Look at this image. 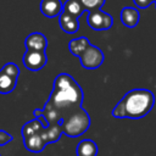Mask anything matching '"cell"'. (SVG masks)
<instances>
[{
  "instance_id": "6da1fadb",
  "label": "cell",
  "mask_w": 156,
  "mask_h": 156,
  "mask_svg": "<svg viewBox=\"0 0 156 156\" xmlns=\"http://www.w3.org/2000/svg\"><path fill=\"white\" fill-rule=\"evenodd\" d=\"M83 90L74 78L68 73H60L54 80L52 91L45 106L34 110V118H43L45 127L61 123L63 118L82 107Z\"/></svg>"
},
{
  "instance_id": "7a4b0ae2",
  "label": "cell",
  "mask_w": 156,
  "mask_h": 156,
  "mask_svg": "<svg viewBox=\"0 0 156 156\" xmlns=\"http://www.w3.org/2000/svg\"><path fill=\"white\" fill-rule=\"evenodd\" d=\"M155 104V95L147 89L129 90L119 102L113 107L112 116L115 118L139 119L145 117Z\"/></svg>"
},
{
  "instance_id": "3957f363",
  "label": "cell",
  "mask_w": 156,
  "mask_h": 156,
  "mask_svg": "<svg viewBox=\"0 0 156 156\" xmlns=\"http://www.w3.org/2000/svg\"><path fill=\"white\" fill-rule=\"evenodd\" d=\"M90 116L89 113L80 107L76 112L71 113L61 121L62 134H66L69 138H77L83 135L90 127Z\"/></svg>"
},
{
  "instance_id": "277c9868",
  "label": "cell",
  "mask_w": 156,
  "mask_h": 156,
  "mask_svg": "<svg viewBox=\"0 0 156 156\" xmlns=\"http://www.w3.org/2000/svg\"><path fill=\"white\" fill-rule=\"evenodd\" d=\"M104 52L101 51V49H99L95 45H89L85 51L79 56V61L80 65L87 68V69H96L99 68L102 62H104Z\"/></svg>"
},
{
  "instance_id": "5b68a950",
  "label": "cell",
  "mask_w": 156,
  "mask_h": 156,
  "mask_svg": "<svg viewBox=\"0 0 156 156\" xmlns=\"http://www.w3.org/2000/svg\"><path fill=\"white\" fill-rule=\"evenodd\" d=\"M87 23L94 30H107L112 27L113 18L107 12H104L101 10H96V11L88 12Z\"/></svg>"
},
{
  "instance_id": "8992f818",
  "label": "cell",
  "mask_w": 156,
  "mask_h": 156,
  "mask_svg": "<svg viewBox=\"0 0 156 156\" xmlns=\"http://www.w3.org/2000/svg\"><path fill=\"white\" fill-rule=\"evenodd\" d=\"M23 65L29 71H39L44 68L48 62L45 51H35V50H26L23 55Z\"/></svg>"
},
{
  "instance_id": "52a82bcc",
  "label": "cell",
  "mask_w": 156,
  "mask_h": 156,
  "mask_svg": "<svg viewBox=\"0 0 156 156\" xmlns=\"http://www.w3.org/2000/svg\"><path fill=\"white\" fill-rule=\"evenodd\" d=\"M24 45L27 50H35V51H45L48 46L46 37L40 32H34L27 35L24 40Z\"/></svg>"
},
{
  "instance_id": "ba28073f",
  "label": "cell",
  "mask_w": 156,
  "mask_h": 156,
  "mask_svg": "<svg viewBox=\"0 0 156 156\" xmlns=\"http://www.w3.org/2000/svg\"><path fill=\"white\" fill-rule=\"evenodd\" d=\"M63 4L61 0H41L40 1V12L49 18L60 16L62 12Z\"/></svg>"
},
{
  "instance_id": "9c48e42d",
  "label": "cell",
  "mask_w": 156,
  "mask_h": 156,
  "mask_svg": "<svg viewBox=\"0 0 156 156\" xmlns=\"http://www.w3.org/2000/svg\"><path fill=\"white\" fill-rule=\"evenodd\" d=\"M140 20V13L135 7L132 6H126L121 11V22L128 27V28H134L139 23Z\"/></svg>"
},
{
  "instance_id": "30bf717a",
  "label": "cell",
  "mask_w": 156,
  "mask_h": 156,
  "mask_svg": "<svg viewBox=\"0 0 156 156\" xmlns=\"http://www.w3.org/2000/svg\"><path fill=\"white\" fill-rule=\"evenodd\" d=\"M58 23H60L61 29L65 33H68V34H73V33L78 32V29H79V21H78V18L72 17V16L65 13V12L60 13Z\"/></svg>"
},
{
  "instance_id": "8fae6325",
  "label": "cell",
  "mask_w": 156,
  "mask_h": 156,
  "mask_svg": "<svg viewBox=\"0 0 156 156\" xmlns=\"http://www.w3.org/2000/svg\"><path fill=\"white\" fill-rule=\"evenodd\" d=\"M99 151L98 145L91 139H83L78 143L76 147L77 156H96Z\"/></svg>"
},
{
  "instance_id": "7c38bea8",
  "label": "cell",
  "mask_w": 156,
  "mask_h": 156,
  "mask_svg": "<svg viewBox=\"0 0 156 156\" xmlns=\"http://www.w3.org/2000/svg\"><path fill=\"white\" fill-rule=\"evenodd\" d=\"M89 45H90V43H89L88 38H85V37H79V38L72 39V40L68 43V49H69V51H71L72 55L79 57V56L85 51V49H87Z\"/></svg>"
},
{
  "instance_id": "4fadbf2b",
  "label": "cell",
  "mask_w": 156,
  "mask_h": 156,
  "mask_svg": "<svg viewBox=\"0 0 156 156\" xmlns=\"http://www.w3.org/2000/svg\"><path fill=\"white\" fill-rule=\"evenodd\" d=\"M84 11L85 10L79 0H66V2L63 4V7H62V12H65L72 17H76V18H79Z\"/></svg>"
},
{
  "instance_id": "5bb4252c",
  "label": "cell",
  "mask_w": 156,
  "mask_h": 156,
  "mask_svg": "<svg viewBox=\"0 0 156 156\" xmlns=\"http://www.w3.org/2000/svg\"><path fill=\"white\" fill-rule=\"evenodd\" d=\"M17 79L7 76L0 69V94H10L15 90Z\"/></svg>"
},
{
  "instance_id": "9a60e30c",
  "label": "cell",
  "mask_w": 156,
  "mask_h": 156,
  "mask_svg": "<svg viewBox=\"0 0 156 156\" xmlns=\"http://www.w3.org/2000/svg\"><path fill=\"white\" fill-rule=\"evenodd\" d=\"M79 1L82 2L84 10L88 12L100 10L105 4V0H79Z\"/></svg>"
},
{
  "instance_id": "2e32d148",
  "label": "cell",
  "mask_w": 156,
  "mask_h": 156,
  "mask_svg": "<svg viewBox=\"0 0 156 156\" xmlns=\"http://www.w3.org/2000/svg\"><path fill=\"white\" fill-rule=\"evenodd\" d=\"M1 71L4 72V73H6L7 76H10V77H12V78H18V76H20V68H18V66L16 65V63H13V62H7L6 65H4V67L1 68Z\"/></svg>"
},
{
  "instance_id": "e0dca14e",
  "label": "cell",
  "mask_w": 156,
  "mask_h": 156,
  "mask_svg": "<svg viewBox=\"0 0 156 156\" xmlns=\"http://www.w3.org/2000/svg\"><path fill=\"white\" fill-rule=\"evenodd\" d=\"M12 135L9 134L6 130H2L0 129V146H4L6 144H9L10 141H12Z\"/></svg>"
},
{
  "instance_id": "ac0fdd59",
  "label": "cell",
  "mask_w": 156,
  "mask_h": 156,
  "mask_svg": "<svg viewBox=\"0 0 156 156\" xmlns=\"http://www.w3.org/2000/svg\"><path fill=\"white\" fill-rule=\"evenodd\" d=\"M133 2L138 6V7H140V9H146L147 6H150L151 5V0H133Z\"/></svg>"
},
{
  "instance_id": "d6986e66",
  "label": "cell",
  "mask_w": 156,
  "mask_h": 156,
  "mask_svg": "<svg viewBox=\"0 0 156 156\" xmlns=\"http://www.w3.org/2000/svg\"><path fill=\"white\" fill-rule=\"evenodd\" d=\"M151 1H152V2H156V0H151Z\"/></svg>"
},
{
  "instance_id": "ffe728a7",
  "label": "cell",
  "mask_w": 156,
  "mask_h": 156,
  "mask_svg": "<svg viewBox=\"0 0 156 156\" xmlns=\"http://www.w3.org/2000/svg\"><path fill=\"white\" fill-rule=\"evenodd\" d=\"M0 156H1V155H0Z\"/></svg>"
},
{
  "instance_id": "44dd1931",
  "label": "cell",
  "mask_w": 156,
  "mask_h": 156,
  "mask_svg": "<svg viewBox=\"0 0 156 156\" xmlns=\"http://www.w3.org/2000/svg\"><path fill=\"white\" fill-rule=\"evenodd\" d=\"M155 4H156V2H155Z\"/></svg>"
}]
</instances>
